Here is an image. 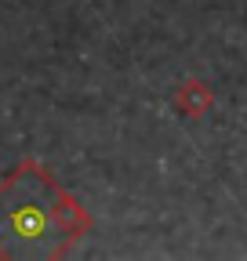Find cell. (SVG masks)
<instances>
[{
    "mask_svg": "<svg viewBox=\"0 0 247 261\" xmlns=\"http://www.w3.org/2000/svg\"><path fill=\"white\" fill-rule=\"evenodd\" d=\"M91 232V214L37 160H22L0 178V257H66Z\"/></svg>",
    "mask_w": 247,
    "mask_h": 261,
    "instance_id": "obj_1",
    "label": "cell"
}]
</instances>
